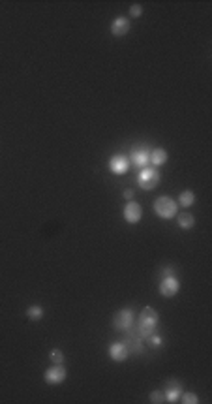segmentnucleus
Instances as JSON below:
<instances>
[{"instance_id":"1","label":"nucleus","mask_w":212,"mask_h":404,"mask_svg":"<svg viewBox=\"0 0 212 404\" xmlns=\"http://www.w3.org/2000/svg\"><path fill=\"white\" fill-rule=\"evenodd\" d=\"M158 322H160V314L152 306H145L137 318V335L141 336V341H145L147 336L154 333Z\"/></svg>"},{"instance_id":"2","label":"nucleus","mask_w":212,"mask_h":404,"mask_svg":"<svg viewBox=\"0 0 212 404\" xmlns=\"http://www.w3.org/2000/svg\"><path fill=\"white\" fill-rule=\"evenodd\" d=\"M160 181H161V175L154 166H147V168H143L137 173V185L143 190H154L156 186L160 185Z\"/></svg>"},{"instance_id":"3","label":"nucleus","mask_w":212,"mask_h":404,"mask_svg":"<svg viewBox=\"0 0 212 404\" xmlns=\"http://www.w3.org/2000/svg\"><path fill=\"white\" fill-rule=\"evenodd\" d=\"M154 213L163 220H169L178 214V203L169 196H160L154 201Z\"/></svg>"},{"instance_id":"4","label":"nucleus","mask_w":212,"mask_h":404,"mask_svg":"<svg viewBox=\"0 0 212 404\" xmlns=\"http://www.w3.org/2000/svg\"><path fill=\"white\" fill-rule=\"evenodd\" d=\"M135 325V312L132 308H121L119 312H115L113 316V327L116 331H124L126 333L128 329H132Z\"/></svg>"},{"instance_id":"5","label":"nucleus","mask_w":212,"mask_h":404,"mask_svg":"<svg viewBox=\"0 0 212 404\" xmlns=\"http://www.w3.org/2000/svg\"><path fill=\"white\" fill-rule=\"evenodd\" d=\"M66 376H68V372L64 369V365H53L43 372V380L49 386H60L66 380Z\"/></svg>"},{"instance_id":"6","label":"nucleus","mask_w":212,"mask_h":404,"mask_svg":"<svg viewBox=\"0 0 212 404\" xmlns=\"http://www.w3.org/2000/svg\"><path fill=\"white\" fill-rule=\"evenodd\" d=\"M122 216L126 220L128 224H139L141 218H143V207L139 205L137 201H130L124 205V211H122Z\"/></svg>"},{"instance_id":"7","label":"nucleus","mask_w":212,"mask_h":404,"mask_svg":"<svg viewBox=\"0 0 212 404\" xmlns=\"http://www.w3.org/2000/svg\"><path fill=\"white\" fill-rule=\"evenodd\" d=\"M180 289V282L175 275H167V277H161L160 280V294L163 297H175Z\"/></svg>"},{"instance_id":"8","label":"nucleus","mask_w":212,"mask_h":404,"mask_svg":"<svg viewBox=\"0 0 212 404\" xmlns=\"http://www.w3.org/2000/svg\"><path fill=\"white\" fill-rule=\"evenodd\" d=\"M128 158H130V164H133L135 168L143 169L147 166H150V150L145 149V147H135Z\"/></svg>"},{"instance_id":"9","label":"nucleus","mask_w":212,"mask_h":404,"mask_svg":"<svg viewBox=\"0 0 212 404\" xmlns=\"http://www.w3.org/2000/svg\"><path fill=\"white\" fill-rule=\"evenodd\" d=\"M163 395H166V402H169V404L178 402V398H180V395H182V381H178V380L166 381Z\"/></svg>"},{"instance_id":"10","label":"nucleus","mask_w":212,"mask_h":404,"mask_svg":"<svg viewBox=\"0 0 212 404\" xmlns=\"http://www.w3.org/2000/svg\"><path fill=\"white\" fill-rule=\"evenodd\" d=\"M130 169V158L124 154H115L111 156L109 160V171L113 175H122Z\"/></svg>"},{"instance_id":"11","label":"nucleus","mask_w":212,"mask_h":404,"mask_svg":"<svg viewBox=\"0 0 212 404\" xmlns=\"http://www.w3.org/2000/svg\"><path fill=\"white\" fill-rule=\"evenodd\" d=\"M109 357L116 363H122V361H126L130 357V350H128L126 342H113L109 346Z\"/></svg>"},{"instance_id":"12","label":"nucleus","mask_w":212,"mask_h":404,"mask_svg":"<svg viewBox=\"0 0 212 404\" xmlns=\"http://www.w3.org/2000/svg\"><path fill=\"white\" fill-rule=\"evenodd\" d=\"M130 27H132V23H130V19L128 17H116L113 23H111V34L116 36V38H122V36H126L128 32H130Z\"/></svg>"},{"instance_id":"13","label":"nucleus","mask_w":212,"mask_h":404,"mask_svg":"<svg viewBox=\"0 0 212 404\" xmlns=\"http://www.w3.org/2000/svg\"><path fill=\"white\" fill-rule=\"evenodd\" d=\"M167 162V150L158 147V149H152L150 150V166H154V168H160Z\"/></svg>"},{"instance_id":"14","label":"nucleus","mask_w":212,"mask_h":404,"mask_svg":"<svg viewBox=\"0 0 212 404\" xmlns=\"http://www.w3.org/2000/svg\"><path fill=\"white\" fill-rule=\"evenodd\" d=\"M177 224H178V228H182V230H192L195 226L194 214H190V213L177 214Z\"/></svg>"},{"instance_id":"15","label":"nucleus","mask_w":212,"mask_h":404,"mask_svg":"<svg viewBox=\"0 0 212 404\" xmlns=\"http://www.w3.org/2000/svg\"><path fill=\"white\" fill-rule=\"evenodd\" d=\"M178 205H182V207H192L195 203V194L192 190H184L180 192V196H178Z\"/></svg>"},{"instance_id":"16","label":"nucleus","mask_w":212,"mask_h":404,"mask_svg":"<svg viewBox=\"0 0 212 404\" xmlns=\"http://www.w3.org/2000/svg\"><path fill=\"white\" fill-rule=\"evenodd\" d=\"M27 318L32 320V322H40L41 318H43V308L40 305H30L27 308Z\"/></svg>"},{"instance_id":"17","label":"nucleus","mask_w":212,"mask_h":404,"mask_svg":"<svg viewBox=\"0 0 212 404\" xmlns=\"http://www.w3.org/2000/svg\"><path fill=\"white\" fill-rule=\"evenodd\" d=\"M145 342L149 344L152 350H158V348L163 346V339H161V335H156V333H152V335H149L147 339H145Z\"/></svg>"},{"instance_id":"18","label":"nucleus","mask_w":212,"mask_h":404,"mask_svg":"<svg viewBox=\"0 0 212 404\" xmlns=\"http://www.w3.org/2000/svg\"><path fill=\"white\" fill-rule=\"evenodd\" d=\"M178 400H182V404H197V402H199V397H197L195 393H190V391L184 393L182 391V395H180V398H178Z\"/></svg>"},{"instance_id":"19","label":"nucleus","mask_w":212,"mask_h":404,"mask_svg":"<svg viewBox=\"0 0 212 404\" xmlns=\"http://www.w3.org/2000/svg\"><path fill=\"white\" fill-rule=\"evenodd\" d=\"M150 402L152 404H163L166 402V395H163V391L156 389V391L150 393Z\"/></svg>"},{"instance_id":"20","label":"nucleus","mask_w":212,"mask_h":404,"mask_svg":"<svg viewBox=\"0 0 212 404\" xmlns=\"http://www.w3.org/2000/svg\"><path fill=\"white\" fill-rule=\"evenodd\" d=\"M64 353L62 350H58V348H55V350H51V361L55 365H64Z\"/></svg>"},{"instance_id":"21","label":"nucleus","mask_w":212,"mask_h":404,"mask_svg":"<svg viewBox=\"0 0 212 404\" xmlns=\"http://www.w3.org/2000/svg\"><path fill=\"white\" fill-rule=\"evenodd\" d=\"M141 13H143V6H141V4H133V6L130 8V15H132V17H139Z\"/></svg>"},{"instance_id":"22","label":"nucleus","mask_w":212,"mask_h":404,"mask_svg":"<svg viewBox=\"0 0 212 404\" xmlns=\"http://www.w3.org/2000/svg\"><path fill=\"white\" fill-rule=\"evenodd\" d=\"M124 197H126V199H132V197H133V190H126V192H124Z\"/></svg>"}]
</instances>
